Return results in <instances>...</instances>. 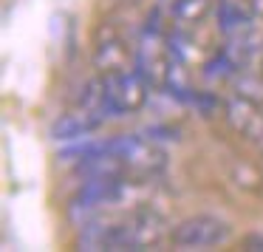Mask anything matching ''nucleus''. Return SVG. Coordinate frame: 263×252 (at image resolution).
Segmentation results:
<instances>
[{
    "label": "nucleus",
    "instance_id": "1",
    "mask_svg": "<svg viewBox=\"0 0 263 252\" xmlns=\"http://www.w3.org/2000/svg\"><path fill=\"white\" fill-rule=\"evenodd\" d=\"M164 238H170L167 232V221L161 212L150 210V207H136L127 215L116 218V221H99L82 229L80 246L82 249H153Z\"/></svg>",
    "mask_w": 263,
    "mask_h": 252
},
{
    "label": "nucleus",
    "instance_id": "2",
    "mask_svg": "<svg viewBox=\"0 0 263 252\" xmlns=\"http://www.w3.org/2000/svg\"><path fill=\"white\" fill-rule=\"evenodd\" d=\"M105 145L114 156H119V161L125 165L130 178L150 182L159 173H164L167 167V153L150 136H116V139H108Z\"/></svg>",
    "mask_w": 263,
    "mask_h": 252
},
{
    "label": "nucleus",
    "instance_id": "3",
    "mask_svg": "<svg viewBox=\"0 0 263 252\" xmlns=\"http://www.w3.org/2000/svg\"><path fill=\"white\" fill-rule=\"evenodd\" d=\"M136 71L153 88H170L176 80V51L159 29L147 26L142 34V43L136 48Z\"/></svg>",
    "mask_w": 263,
    "mask_h": 252
},
{
    "label": "nucleus",
    "instance_id": "4",
    "mask_svg": "<svg viewBox=\"0 0 263 252\" xmlns=\"http://www.w3.org/2000/svg\"><path fill=\"white\" fill-rule=\"evenodd\" d=\"M105 80V99L114 116H130L139 114L147 102V88L150 82L144 80L139 71H114V74H102Z\"/></svg>",
    "mask_w": 263,
    "mask_h": 252
},
{
    "label": "nucleus",
    "instance_id": "5",
    "mask_svg": "<svg viewBox=\"0 0 263 252\" xmlns=\"http://www.w3.org/2000/svg\"><path fill=\"white\" fill-rule=\"evenodd\" d=\"M170 241L176 249H212L229 241V224L218 215H193L170 229Z\"/></svg>",
    "mask_w": 263,
    "mask_h": 252
},
{
    "label": "nucleus",
    "instance_id": "6",
    "mask_svg": "<svg viewBox=\"0 0 263 252\" xmlns=\"http://www.w3.org/2000/svg\"><path fill=\"white\" fill-rule=\"evenodd\" d=\"M223 114L238 136H243L246 142H263V105L257 99L238 94L223 105Z\"/></svg>",
    "mask_w": 263,
    "mask_h": 252
},
{
    "label": "nucleus",
    "instance_id": "7",
    "mask_svg": "<svg viewBox=\"0 0 263 252\" xmlns=\"http://www.w3.org/2000/svg\"><path fill=\"white\" fill-rule=\"evenodd\" d=\"M130 51H127L125 40L119 37V31L110 23L99 26L97 40H93V65L99 68V74H114V71L130 68Z\"/></svg>",
    "mask_w": 263,
    "mask_h": 252
},
{
    "label": "nucleus",
    "instance_id": "8",
    "mask_svg": "<svg viewBox=\"0 0 263 252\" xmlns=\"http://www.w3.org/2000/svg\"><path fill=\"white\" fill-rule=\"evenodd\" d=\"M105 119H108L105 114H97V111H88V108H80V105H77L71 114H65L63 119H57L51 125V136L63 139V142H71V139L88 136V133H93L97 128H102Z\"/></svg>",
    "mask_w": 263,
    "mask_h": 252
},
{
    "label": "nucleus",
    "instance_id": "9",
    "mask_svg": "<svg viewBox=\"0 0 263 252\" xmlns=\"http://www.w3.org/2000/svg\"><path fill=\"white\" fill-rule=\"evenodd\" d=\"M210 9H212L210 0H176L170 6V14H173V20L181 23V26H198L206 20Z\"/></svg>",
    "mask_w": 263,
    "mask_h": 252
},
{
    "label": "nucleus",
    "instance_id": "10",
    "mask_svg": "<svg viewBox=\"0 0 263 252\" xmlns=\"http://www.w3.org/2000/svg\"><path fill=\"white\" fill-rule=\"evenodd\" d=\"M243 246L246 249H263V235H246Z\"/></svg>",
    "mask_w": 263,
    "mask_h": 252
},
{
    "label": "nucleus",
    "instance_id": "11",
    "mask_svg": "<svg viewBox=\"0 0 263 252\" xmlns=\"http://www.w3.org/2000/svg\"><path fill=\"white\" fill-rule=\"evenodd\" d=\"M161 3H164V6H173V3H176V0H161Z\"/></svg>",
    "mask_w": 263,
    "mask_h": 252
}]
</instances>
